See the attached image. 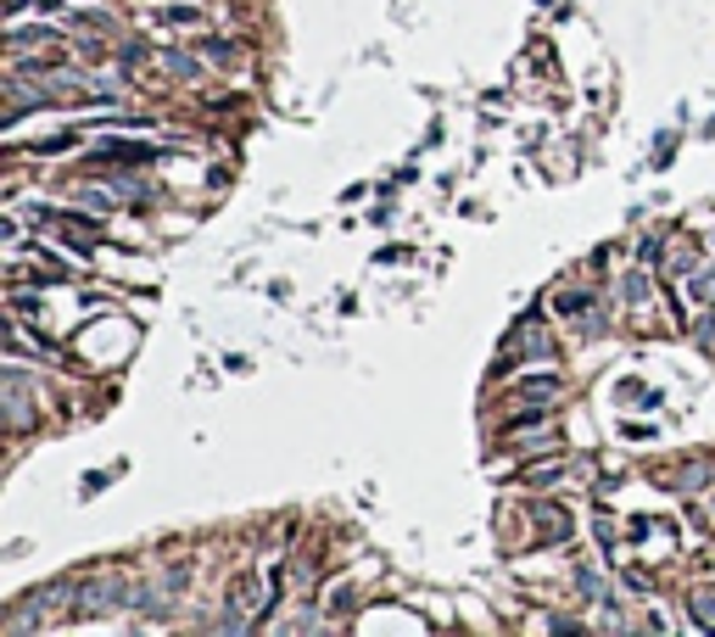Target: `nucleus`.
Masks as SVG:
<instances>
[{"mask_svg": "<svg viewBox=\"0 0 715 637\" xmlns=\"http://www.w3.org/2000/svg\"><path fill=\"white\" fill-rule=\"evenodd\" d=\"M163 23H168V29H179V23H202V7H168V12H163Z\"/></svg>", "mask_w": 715, "mask_h": 637, "instance_id": "nucleus-4", "label": "nucleus"}, {"mask_svg": "<svg viewBox=\"0 0 715 637\" xmlns=\"http://www.w3.org/2000/svg\"><path fill=\"white\" fill-rule=\"evenodd\" d=\"M537 520H542V531H537L542 542H565V537H570V520H565L559 509H537Z\"/></svg>", "mask_w": 715, "mask_h": 637, "instance_id": "nucleus-3", "label": "nucleus"}, {"mask_svg": "<svg viewBox=\"0 0 715 637\" xmlns=\"http://www.w3.org/2000/svg\"><path fill=\"white\" fill-rule=\"evenodd\" d=\"M643 291H648V285H643V274H631V280H626V302H643Z\"/></svg>", "mask_w": 715, "mask_h": 637, "instance_id": "nucleus-9", "label": "nucleus"}, {"mask_svg": "<svg viewBox=\"0 0 715 637\" xmlns=\"http://www.w3.org/2000/svg\"><path fill=\"white\" fill-rule=\"evenodd\" d=\"M129 598H135L129 576H96L90 587H79V609H85V615H107V609H124Z\"/></svg>", "mask_w": 715, "mask_h": 637, "instance_id": "nucleus-1", "label": "nucleus"}, {"mask_svg": "<svg viewBox=\"0 0 715 637\" xmlns=\"http://www.w3.org/2000/svg\"><path fill=\"white\" fill-rule=\"evenodd\" d=\"M163 68H168L174 79H196V62H190V57H179V51H168V57H163Z\"/></svg>", "mask_w": 715, "mask_h": 637, "instance_id": "nucleus-5", "label": "nucleus"}, {"mask_svg": "<svg viewBox=\"0 0 715 637\" xmlns=\"http://www.w3.org/2000/svg\"><path fill=\"white\" fill-rule=\"evenodd\" d=\"M581 307H592V296H581V291H565L559 296V313H581Z\"/></svg>", "mask_w": 715, "mask_h": 637, "instance_id": "nucleus-7", "label": "nucleus"}, {"mask_svg": "<svg viewBox=\"0 0 715 637\" xmlns=\"http://www.w3.org/2000/svg\"><path fill=\"white\" fill-rule=\"evenodd\" d=\"M693 615L698 626H715V592H693Z\"/></svg>", "mask_w": 715, "mask_h": 637, "instance_id": "nucleus-6", "label": "nucleus"}, {"mask_svg": "<svg viewBox=\"0 0 715 637\" xmlns=\"http://www.w3.org/2000/svg\"><path fill=\"white\" fill-rule=\"evenodd\" d=\"M693 291H698V302H715V268H704V274H698V285H693Z\"/></svg>", "mask_w": 715, "mask_h": 637, "instance_id": "nucleus-8", "label": "nucleus"}, {"mask_svg": "<svg viewBox=\"0 0 715 637\" xmlns=\"http://www.w3.org/2000/svg\"><path fill=\"white\" fill-rule=\"evenodd\" d=\"M257 598H263V581H257V570H241V576L229 581V604H235V609H257Z\"/></svg>", "mask_w": 715, "mask_h": 637, "instance_id": "nucleus-2", "label": "nucleus"}]
</instances>
